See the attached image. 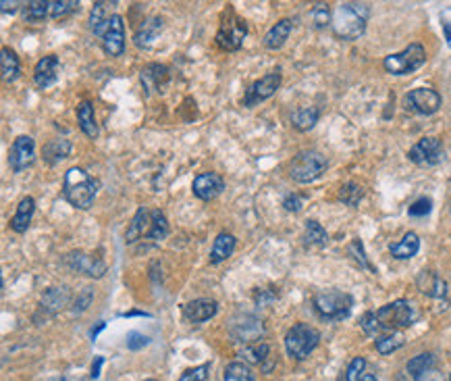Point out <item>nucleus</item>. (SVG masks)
<instances>
[{"label": "nucleus", "mask_w": 451, "mask_h": 381, "mask_svg": "<svg viewBox=\"0 0 451 381\" xmlns=\"http://www.w3.org/2000/svg\"><path fill=\"white\" fill-rule=\"evenodd\" d=\"M371 17V4L366 2H341L333 11V32L341 40H358L366 32Z\"/></svg>", "instance_id": "obj_1"}, {"label": "nucleus", "mask_w": 451, "mask_h": 381, "mask_svg": "<svg viewBox=\"0 0 451 381\" xmlns=\"http://www.w3.org/2000/svg\"><path fill=\"white\" fill-rule=\"evenodd\" d=\"M100 190V180L92 177L85 169L71 167L63 180V196L65 200L79 211H88Z\"/></svg>", "instance_id": "obj_2"}, {"label": "nucleus", "mask_w": 451, "mask_h": 381, "mask_svg": "<svg viewBox=\"0 0 451 381\" xmlns=\"http://www.w3.org/2000/svg\"><path fill=\"white\" fill-rule=\"evenodd\" d=\"M329 167V160L318 151H303L289 165V177L298 184H312L316 182Z\"/></svg>", "instance_id": "obj_3"}, {"label": "nucleus", "mask_w": 451, "mask_h": 381, "mask_svg": "<svg viewBox=\"0 0 451 381\" xmlns=\"http://www.w3.org/2000/svg\"><path fill=\"white\" fill-rule=\"evenodd\" d=\"M424 63H426V50L418 42L406 46L402 52H395V54H389L383 59V67L391 76H410L416 69H420Z\"/></svg>", "instance_id": "obj_4"}, {"label": "nucleus", "mask_w": 451, "mask_h": 381, "mask_svg": "<svg viewBox=\"0 0 451 381\" xmlns=\"http://www.w3.org/2000/svg\"><path fill=\"white\" fill-rule=\"evenodd\" d=\"M354 306V298L347 292L341 290H327L318 292L314 296V308L316 312L327 321H343L349 317Z\"/></svg>", "instance_id": "obj_5"}, {"label": "nucleus", "mask_w": 451, "mask_h": 381, "mask_svg": "<svg viewBox=\"0 0 451 381\" xmlns=\"http://www.w3.org/2000/svg\"><path fill=\"white\" fill-rule=\"evenodd\" d=\"M318 342H320L318 329L312 327V325H308V323H296L285 334V350L296 361L308 358L310 352L318 346Z\"/></svg>", "instance_id": "obj_6"}, {"label": "nucleus", "mask_w": 451, "mask_h": 381, "mask_svg": "<svg viewBox=\"0 0 451 381\" xmlns=\"http://www.w3.org/2000/svg\"><path fill=\"white\" fill-rule=\"evenodd\" d=\"M416 317H418L416 306L410 300H404V298L380 306L376 310V319H378V323L385 332H397V329L410 327L416 321Z\"/></svg>", "instance_id": "obj_7"}, {"label": "nucleus", "mask_w": 451, "mask_h": 381, "mask_svg": "<svg viewBox=\"0 0 451 381\" xmlns=\"http://www.w3.org/2000/svg\"><path fill=\"white\" fill-rule=\"evenodd\" d=\"M246 36H248V23L233 8H227L225 13H223L219 32H217V44H219V48L229 50V52H235V50L241 48Z\"/></svg>", "instance_id": "obj_8"}, {"label": "nucleus", "mask_w": 451, "mask_h": 381, "mask_svg": "<svg viewBox=\"0 0 451 381\" xmlns=\"http://www.w3.org/2000/svg\"><path fill=\"white\" fill-rule=\"evenodd\" d=\"M441 94L433 88H414L404 96V107L418 115H433L441 109Z\"/></svg>", "instance_id": "obj_9"}, {"label": "nucleus", "mask_w": 451, "mask_h": 381, "mask_svg": "<svg viewBox=\"0 0 451 381\" xmlns=\"http://www.w3.org/2000/svg\"><path fill=\"white\" fill-rule=\"evenodd\" d=\"M408 158L412 160L414 165H420V167H433V165H439L443 158H445V148H443V142L439 138H422L414 144L408 153Z\"/></svg>", "instance_id": "obj_10"}, {"label": "nucleus", "mask_w": 451, "mask_h": 381, "mask_svg": "<svg viewBox=\"0 0 451 381\" xmlns=\"http://www.w3.org/2000/svg\"><path fill=\"white\" fill-rule=\"evenodd\" d=\"M229 332H231V336H233L235 342L256 344L260 342V338L264 336V325L258 317L243 312V315H237L231 321Z\"/></svg>", "instance_id": "obj_11"}, {"label": "nucleus", "mask_w": 451, "mask_h": 381, "mask_svg": "<svg viewBox=\"0 0 451 381\" xmlns=\"http://www.w3.org/2000/svg\"><path fill=\"white\" fill-rule=\"evenodd\" d=\"M65 265L76 271V273H81L85 277H92V279H100L107 275V263L96 257V254H88V252H81V250H76V252H69L65 257Z\"/></svg>", "instance_id": "obj_12"}, {"label": "nucleus", "mask_w": 451, "mask_h": 381, "mask_svg": "<svg viewBox=\"0 0 451 381\" xmlns=\"http://www.w3.org/2000/svg\"><path fill=\"white\" fill-rule=\"evenodd\" d=\"M36 160V140L32 136H19L15 138L11 151H8V165L13 173H21L28 167H32Z\"/></svg>", "instance_id": "obj_13"}, {"label": "nucleus", "mask_w": 451, "mask_h": 381, "mask_svg": "<svg viewBox=\"0 0 451 381\" xmlns=\"http://www.w3.org/2000/svg\"><path fill=\"white\" fill-rule=\"evenodd\" d=\"M279 86H281V74H279V71L266 74V76L260 77V79H256V81L248 88V92H246V96H243V107L252 109V107L260 105L264 100H268L270 96L277 94Z\"/></svg>", "instance_id": "obj_14"}, {"label": "nucleus", "mask_w": 451, "mask_h": 381, "mask_svg": "<svg viewBox=\"0 0 451 381\" xmlns=\"http://www.w3.org/2000/svg\"><path fill=\"white\" fill-rule=\"evenodd\" d=\"M71 296H73V294H71L69 286H54V288H48V290L44 292L42 300H40V310L34 319H38L40 315H44V321L50 319V317H54V315L61 312L65 306H69Z\"/></svg>", "instance_id": "obj_15"}, {"label": "nucleus", "mask_w": 451, "mask_h": 381, "mask_svg": "<svg viewBox=\"0 0 451 381\" xmlns=\"http://www.w3.org/2000/svg\"><path fill=\"white\" fill-rule=\"evenodd\" d=\"M225 190V180L215 173V171H204L200 175H196L193 184H191V192L196 198L208 202V200H215L217 196H221Z\"/></svg>", "instance_id": "obj_16"}, {"label": "nucleus", "mask_w": 451, "mask_h": 381, "mask_svg": "<svg viewBox=\"0 0 451 381\" xmlns=\"http://www.w3.org/2000/svg\"><path fill=\"white\" fill-rule=\"evenodd\" d=\"M59 71H61V61L56 54H46L42 57L34 69V83L40 90H48L59 81Z\"/></svg>", "instance_id": "obj_17"}, {"label": "nucleus", "mask_w": 451, "mask_h": 381, "mask_svg": "<svg viewBox=\"0 0 451 381\" xmlns=\"http://www.w3.org/2000/svg\"><path fill=\"white\" fill-rule=\"evenodd\" d=\"M116 8V2H109V0H98L94 2L92 11H90V30L94 32V36H104V32L109 30Z\"/></svg>", "instance_id": "obj_18"}, {"label": "nucleus", "mask_w": 451, "mask_h": 381, "mask_svg": "<svg viewBox=\"0 0 451 381\" xmlns=\"http://www.w3.org/2000/svg\"><path fill=\"white\" fill-rule=\"evenodd\" d=\"M102 48L109 57H121L125 52V21L121 15H114L109 30L104 32Z\"/></svg>", "instance_id": "obj_19"}, {"label": "nucleus", "mask_w": 451, "mask_h": 381, "mask_svg": "<svg viewBox=\"0 0 451 381\" xmlns=\"http://www.w3.org/2000/svg\"><path fill=\"white\" fill-rule=\"evenodd\" d=\"M217 312H219V303L210 300V298H198V300L184 305V317L193 325L210 321Z\"/></svg>", "instance_id": "obj_20"}, {"label": "nucleus", "mask_w": 451, "mask_h": 381, "mask_svg": "<svg viewBox=\"0 0 451 381\" xmlns=\"http://www.w3.org/2000/svg\"><path fill=\"white\" fill-rule=\"evenodd\" d=\"M142 83H144V90L148 92H162L171 79V74H169V67L167 65H160V63H150L142 69Z\"/></svg>", "instance_id": "obj_21"}, {"label": "nucleus", "mask_w": 451, "mask_h": 381, "mask_svg": "<svg viewBox=\"0 0 451 381\" xmlns=\"http://www.w3.org/2000/svg\"><path fill=\"white\" fill-rule=\"evenodd\" d=\"M162 32V19L160 17H148L142 21V25L138 28L133 42L140 50H150L152 46L156 44V40Z\"/></svg>", "instance_id": "obj_22"}, {"label": "nucleus", "mask_w": 451, "mask_h": 381, "mask_svg": "<svg viewBox=\"0 0 451 381\" xmlns=\"http://www.w3.org/2000/svg\"><path fill=\"white\" fill-rule=\"evenodd\" d=\"M150 225H152V211H148L146 206H140V209H138V213L133 215V219H131L129 228H127V231H125V242H127V244H136V242L144 240V238L148 235V231H150Z\"/></svg>", "instance_id": "obj_23"}, {"label": "nucleus", "mask_w": 451, "mask_h": 381, "mask_svg": "<svg viewBox=\"0 0 451 381\" xmlns=\"http://www.w3.org/2000/svg\"><path fill=\"white\" fill-rule=\"evenodd\" d=\"M34 213H36V200L32 196L21 198V202L17 204V213L11 219V229L15 233H25L30 229V225H32Z\"/></svg>", "instance_id": "obj_24"}, {"label": "nucleus", "mask_w": 451, "mask_h": 381, "mask_svg": "<svg viewBox=\"0 0 451 381\" xmlns=\"http://www.w3.org/2000/svg\"><path fill=\"white\" fill-rule=\"evenodd\" d=\"M235 246H237V238L229 231H221L210 250V265H221L223 261H227L235 252Z\"/></svg>", "instance_id": "obj_25"}, {"label": "nucleus", "mask_w": 451, "mask_h": 381, "mask_svg": "<svg viewBox=\"0 0 451 381\" xmlns=\"http://www.w3.org/2000/svg\"><path fill=\"white\" fill-rule=\"evenodd\" d=\"M418 288L422 294L431 298H445L447 296V283L433 271H422L418 277Z\"/></svg>", "instance_id": "obj_26"}, {"label": "nucleus", "mask_w": 451, "mask_h": 381, "mask_svg": "<svg viewBox=\"0 0 451 381\" xmlns=\"http://www.w3.org/2000/svg\"><path fill=\"white\" fill-rule=\"evenodd\" d=\"M71 151H73V144H71V140H67V138H54V140H50L46 146H44V160L50 165V167H54V165H59L61 160H65V158H69L71 156Z\"/></svg>", "instance_id": "obj_27"}, {"label": "nucleus", "mask_w": 451, "mask_h": 381, "mask_svg": "<svg viewBox=\"0 0 451 381\" xmlns=\"http://www.w3.org/2000/svg\"><path fill=\"white\" fill-rule=\"evenodd\" d=\"M291 28H294L291 19H281V21H277V23L264 34L263 44L268 50H279V48L289 40Z\"/></svg>", "instance_id": "obj_28"}, {"label": "nucleus", "mask_w": 451, "mask_h": 381, "mask_svg": "<svg viewBox=\"0 0 451 381\" xmlns=\"http://www.w3.org/2000/svg\"><path fill=\"white\" fill-rule=\"evenodd\" d=\"M77 121H79L81 131H83L88 138H92V140H96V138H98L100 129H98V121H96L94 105H92L90 100L79 102V107H77Z\"/></svg>", "instance_id": "obj_29"}, {"label": "nucleus", "mask_w": 451, "mask_h": 381, "mask_svg": "<svg viewBox=\"0 0 451 381\" xmlns=\"http://www.w3.org/2000/svg\"><path fill=\"white\" fill-rule=\"evenodd\" d=\"M0 71H2V79L4 83H13L21 76V63L15 50H11L8 46L2 48L0 52Z\"/></svg>", "instance_id": "obj_30"}, {"label": "nucleus", "mask_w": 451, "mask_h": 381, "mask_svg": "<svg viewBox=\"0 0 451 381\" xmlns=\"http://www.w3.org/2000/svg\"><path fill=\"white\" fill-rule=\"evenodd\" d=\"M391 254H393V259H399V261H408V259H412L418 254V250H420V238H418V233H414V231H408L397 244H391Z\"/></svg>", "instance_id": "obj_31"}, {"label": "nucleus", "mask_w": 451, "mask_h": 381, "mask_svg": "<svg viewBox=\"0 0 451 381\" xmlns=\"http://www.w3.org/2000/svg\"><path fill=\"white\" fill-rule=\"evenodd\" d=\"M169 235V221L167 215L160 209H152V225L148 235L144 238V242L148 246H158L164 238Z\"/></svg>", "instance_id": "obj_32"}, {"label": "nucleus", "mask_w": 451, "mask_h": 381, "mask_svg": "<svg viewBox=\"0 0 451 381\" xmlns=\"http://www.w3.org/2000/svg\"><path fill=\"white\" fill-rule=\"evenodd\" d=\"M320 119V111L316 107H301L296 113L291 115V125L298 131H310Z\"/></svg>", "instance_id": "obj_33"}, {"label": "nucleus", "mask_w": 451, "mask_h": 381, "mask_svg": "<svg viewBox=\"0 0 451 381\" xmlns=\"http://www.w3.org/2000/svg\"><path fill=\"white\" fill-rule=\"evenodd\" d=\"M437 367V358L433 352H422L418 356H414L412 361L408 363V373L412 375V380L416 381L418 377H422L424 373L433 371Z\"/></svg>", "instance_id": "obj_34"}, {"label": "nucleus", "mask_w": 451, "mask_h": 381, "mask_svg": "<svg viewBox=\"0 0 451 381\" xmlns=\"http://www.w3.org/2000/svg\"><path fill=\"white\" fill-rule=\"evenodd\" d=\"M50 13V2L48 0H30L23 4V21L25 23H40L46 19V15Z\"/></svg>", "instance_id": "obj_35"}, {"label": "nucleus", "mask_w": 451, "mask_h": 381, "mask_svg": "<svg viewBox=\"0 0 451 381\" xmlns=\"http://www.w3.org/2000/svg\"><path fill=\"white\" fill-rule=\"evenodd\" d=\"M329 242V233L323 228L318 221L308 219L306 221V229H303V244L306 246H325Z\"/></svg>", "instance_id": "obj_36"}, {"label": "nucleus", "mask_w": 451, "mask_h": 381, "mask_svg": "<svg viewBox=\"0 0 451 381\" xmlns=\"http://www.w3.org/2000/svg\"><path fill=\"white\" fill-rule=\"evenodd\" d=\"M223 381H256V375H254V371L250 369L248 363L233 361L225 367Z\"/></svg>", "instance_id": "obj_37"}, {"label": "nucleus", "mask_w": 451, "mask_h": 381, "mask_svg": "<svg viewBox=\"0 0 451 381\" xmlns=\"http://www.w3.org/2000/svg\"><path fill=\"white\" fill-rule=\"evenodd\" d=\"M268 354H270V346L264 342L248 344V346L241 350V356H243L248 363H252V365H260V367H264V363H266Z\"/></svg>", "instance_id": "obj_38"}, {"label": "nucleus", "mask_w": 451, "mask_h": 381, "mask_svg": "<svg viewBox=\"0 0 451 381\" xmlns=\"http://www.w3.org/2000/svg\"><path fill=\"white\" fill-rule=\"evenodd\" d=\"M310 19H312V25H314L316 30H323V28L331 25V23H333L331 6H329L327 2H318V4H314V6H312V11H310Z\"/></svg>", "instance_id": "obj_39"}, {"label": "nucleus", "mask_w": 451, "mask_h": 381, "mask_svg": "<svg viewBox=\"0 0 451 381\" xmlns=\"http://www.w3.org/2000/svg\"><path fill=\"white\" fill-rule=\"evenodd\" d=\"M362 198H364V190H362V186H358V184H354V182L343 184V186H341V190H339V200H341L343 204L351 206V209H356V206L362 202Z\"/></svg>", "instance_id": "obj_40"}, {"label": "nucleus", "mask_w": 451, "mask_h": 381, "mask_svg": "<svg viewBox=\"0 0 451 381\" xmlns=\"http://www.w3.org/2000/svg\"><path fill=\"white\" fill-rule=\"evenodd\" d=\"M375 346L380 354H391V352H395V350H399V348L404 346V336H402V334H397V332H391V334L378 336Z\"/></svg>", "instance_id": "obj_41"}, {"label": "nucleus", "mask_w": 451, "mask_h": 381, "mask_svg": "<svg viewBox=\"0 0 451 381\" xmlns=\"http://www.w3.org/2000/svg\"><path fill=\"white\" fill-rule=\"evenodd\" d=\"M77 8H79L77 0H52L50 2V17L54 21H59V19H65V17L73 15Z\"/></svg>", "instance_id": "obj_42"}, {"label": "nucleus", "mask_w": 451, "mask_h": 381, "mask_svg": "<svg viewBox=\"0 0 451 381\" xmlns=\"http://www.w3.org/2000/svg\"><path fill=\"white\" fill-rule=\"evenodd\" d=\"M347 252L354 257V261L360 265L362 269H368L371 273H376V269L371 265V261H368V257H366V250H364V244L356 238V240H351V244L347 246Z\"/></svg>", "instance_id": "obj_43"}, {"label": "nucleus", "mask_w": 451, "mask_h": 381, "mask_svg": "<svg viewBox=\"0 0 451 381\" xmlns=\"http://www.w3.org/2000/svg\"><path fill=\"white\" fill-rule=\"evenodd\" d=\"M366 371V361L362 356H356L349 365H347V371H345V381H362L364 380V373Z\"/></svg>", "instance_id": "obj_44"}, {"label": "nucleus", "mask_w": 451, "mask_h": 381, "mask_svg": "<svg viewBox=\"0 0 451 381\" xmlns=\"http://www.w3.org/2000/svg\"><path fill=\"white\" fill-rule=\"evenodd\" d=\"M94 300V288L92 286H85L79 294H77L76 303H73V315H81L88 310V306L92 305Z\"/></svg>", "instance_id": "obj_45"}, {"label": "nucleus", "mask_w": 451, "mask_h": 381, "mask_svg": "<svg viewBox=\"0 0 451 381\" xmlns=\"http://www.w3.org/2000/svg\"><path fill=\"white\" fill-rule=\"evenodd\" d=\"M360 327L364 329V334H368V336H376V338H378V334H380V332H385V329L380 327L378 319H376V312H364V315H362V319H360Z\"/></svg>", "instance_id": "obj_46"}, {"label": "nucleus", "mask_w": 451, "mask_h": 381, "mask_svg": "<svg viewBox=\"0 0 451 381\" xmlns=\"http://www.w3.org/2000/svg\"><path fill=\"white\" fill-rule=\"evenodd\" d=\"M208 373H210V363H204V365H198L193 369L184 371L179 381H206L208 380Z\"/></svg>", "instance_id": "obj_47"}, {"label": "nucleus", "mask_w": 451, "mask_h": 381, "mask_svg": "<svg viewBox=\"0 0 451 381\" xmlns=\"http://www.w3.org/2000/svg\"><path fill=\"white\" fill-rule=\"evenodd\" d=\"M431 211H433V200L426 198V196L414 200L412 204H410V209H408L410 217H426V215H431Z\"/></svg>", "instance_id": "obj_48"}, {"label": "nucleus", "mask_w": 451, "mask_h": 381, "mask_svg": "<svg viewBox=\"0 0 451 381\" xmlns=\"http://www.w3.org/2000/svg\"><path fill=\"white\" fill-rule=\"evenodd\" d=\"M283 206H285V211H289V213H300L301 209H303V196L296 194V192L287 194V196L283 198Z\"/></svg>", "instance_id": "obj_49"}, {"label": "nucleus", "mask_w": 451, "mask_h": 381, "mask_svg": "<svg viewBox=\"0 0 451 381\" xmlns=\"http://www.w3.org/2000/svg\"><path fill=\"white\" fill-rule=\"evenodd\" d=\"M148 344H150V338L144 336V334H140V332H129L127 334V348L129 350H142Z\"/></svg>", "instance_id": "obj_50"}, {"label": "nucleus", "mask_w": 451, "mask_h": 381, "mask_svg": "<svg viewBox=\"0 0 451 381\" xmlns=\"http://www.w3.org/2000/svg\"><path fill=\"white\" fill-rule=\"evenodd\" d=\"M254 298H256V305H258V306H264V305H266V303H272V300H275L277 296H275L272 292L268 294L266 290H260V292H256V296H254Z\"/></svg>", "instance_id": "obj_51"}, {"label": "nucleus", "mask_w": 451, "mask_h": 381, "mask_svg": "<svg viewBox=\"0 0 451 381\" xmlns=\"http://www.w3.org/2000/svg\"><path fill=\"white\" fill-rule=\"evenodd\" d=\"M102 365H104V356H96L94 358V363H92V380H98L100 377V369H102Z\"/></svg>", "instance_id": "obj_52"}, {"label": "nucleus", "mask_w": 451, "mask_h": 381, "mask_svg": "<svg viewBox=\"0 0 451 381\" xmlns=\"http://www.w3.org/2000/svg\"><path fill=\"white\" fill-rule=\"evenodd\" d=\"M17 6H19V2H17V0H13V2L2 0V2H0V11H2V15H6V13H15V11H17Z\"/></svg>", "instance_id": "obj_53"}, {"label": "nucleus", "mask_w": 451, "mask_h": 381, "mask_svg": "<svg viewBox=\"0 0 451 381\" xmlns=\"http://www.w3.org/2000/svg\"><path fill=\"white\" fill-rule=\"evenodd\" d=\"M416 381H443V377H441V373H439V371H437V367H435L433 371L424 373L422 377H418Z\"/></svg>", "instance_id": "obj_54"}, {"label": "nucleus", "mask_w": 451, "mask_h": 381, "mask_svg": "<svg viewBox=\"0 0 451 381\" xmlns=\"http://www.w3.org/2000/svg\"><path fill=\"white\" fill-rule=\"evenodd\" d=\"M104 327H107V323H104V321H100V323H98V325L90 332V338H92V340H96V338H98V334H100Z\"/></svg>", "instance_id": "obj_55"}, {"label": "nucleus", "mask_w": 451, "mask_h": 381, "mask_svg": "<svg viewBox=\"0 0 451 381\" xmlns=\"http://www.w3.org/2000/svg\"><path fill=\"white\" fill-rule=\"evenodd\" d=\"M443 34H445V40H447V46L451 48V23H443Z\"/></svg>", "instance_id": "obj_56"}, {"label": "nucleus", "mask_w": 451, "mask_h": 381, "mask_svg": "<svg viewBox=\"0 0 451 381\" xmlns=\"http://www.w3.org/2000/svg\"><path fill=\"white\" fill-rule=\"evenodd\" d=\"M362 381H378V380H376L375 375H371V373H366V375H364V380H362Z\"/></svg>", "instance_id": "obj_57"}, {"label": "nucleus", "mask_w": 451, "mask_h": 381, "mask_svg": "<svg viewBox=\"0 0 451 381\" xmlns=\"http://www.w3.org/2000/svg\"><path fill=\"white\" fill-rule=\"evenodd\" d=\"M54 381H69L67 377H59V380H54Z\"/></svg>", "instance_id": "obj_58"}, {"label": "nucleus", "mask_w": 451, "mask_h": 381, "mask_svg": "<svg viewBox=\"0 0 451 381\" xmlns=\"http://www.w3.org/2000/svg\"><path fill=\"white\" fill-rule=\"evenodd\" d=\"M144 381H156V380H144Z\"/></svg>", "instance_id": "obj_59"}, {"label": "nucleus", "mask_w": 451, "mask_h": 381, "mask_svg": "<svg viewBox=\"0 0 451 381\" xmlns=\"http://www.w3.org/2000/svg\"><path fill=\"white\" fill-rule=\"evenodd\" d=\"M450 381H451V373H450Z\"/></svg>", "instance_id": "obj_60"}]
</instances>
